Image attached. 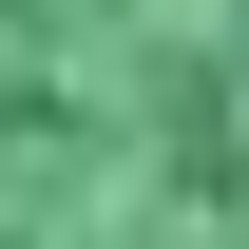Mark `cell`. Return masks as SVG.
<instances>
[{
  "mask_svg": "<svg viewBox=\"0 0 249 249\" xmlns=\"http://www.w3.org/2000/svg\"><path fill=\"white\" fill-rule=\"evenodd\" d=\"M0 249H249V0H0Z\"/></svg>",
  "mask_w": 249,
  "mask_h": 249,
  "instance_id": "1",
  "label": "cell"
}]
</instances>
